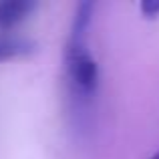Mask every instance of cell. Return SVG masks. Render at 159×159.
Here are the masks:
<instances>
[{
    "mask_svg": "<svg viewBox=\"0 0 159 159\" xmlns=\"http://www.w3.org/2000/svg\"><path fill=\"white\" fill-rule=\"evenodd\" d=\"M151 159H159V151H157V153H153V155H151Z\"/></svg>",
    "mask_w": 159,
    "mask_h": 159,
    "instance_id": "8992f818",
    "label": "cell"
},
{
    "mask_svg": "<svg viewBox=\"0 0 159 159\" xmlns=\"http://www.w3.org/2000/svg\"><path fill=\"white\" fill-rule=\"evenodd\" d=\"M93 12H95V4L93 2L77 4V8H75V16H73V24H70L69 40H73V43H87V30H89Z\"/></svg>",
    "mask_w": 159,
    "mask_h": 159,
    "instance_id": "3957f363",
    "label": "cell"
},
{
    "mask_svg": "<svg viewBox=\"0 0 159 159\" xmlns=\"http://www.w3.org/2000/svg\"><path fill=\"white\" fill-rule=\"evenodd\" d=\"M36 2L32 0H2L0 2V28H14L32 14Z\"/></svg>",
    "mask_w": 159,
    "mask_h": 159,
    "instance_id": "7a4b0ae2",
    "label": "cell"
},
{
    "mask_svg": "<svg viewBox=\"0 0 159 159\" xmlns=\"http://www.w3.org/2000/svg\"><path fill=\"white\" fill-rule=\"evenodd\" d=\"M34 51V43L18 36H0V62L10 58L26 57Z\"/></svg>",
    "mask_w": 159,
    "mask_h": 159,
    "instance_id": "277c9868",
    "label": "cell"
},
{
    "mask_svg": "<svg viewBox=\"0 0 159 159\" xmlns=\"http://www.w3.org/2000/svg\"><path fill=\"white\" fill-rule=\"evenodd\" d=\"M66 77L73 101L79 105H87L95 97L99 87V65L87 48V43L66 44Z\"/></svg>",
    "mask_w": 159,
    "mask_h": 159,
    "instance_id": "6da1fadb",
    "label": "cell"
},
{
    "mask_svg": "<svg viewBox=\"0 0 159 159\" xmlns=\"http://www.w3.org/2000/svg\"><path fill=\"white\" fill-rule=\"evenodd\" d=\"M139 10L143 12L145 18H155V16H159V2H155V0H143L139 4Z\"/></svg>",
    "mask_w": 159,
    "mask_h": 159,
    "instance_id": "5b68a950",
    "label": "cell"
}]
</instances>
